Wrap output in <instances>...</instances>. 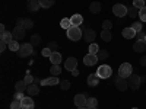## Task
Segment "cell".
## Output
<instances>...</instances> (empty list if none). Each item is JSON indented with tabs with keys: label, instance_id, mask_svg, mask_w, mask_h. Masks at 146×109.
<instances>
[{
	"label": "cell",
	"instance_id": "obj_1",
	"mask_svg": "<svg viewBox=\"0 0 146 109\" xmlns=\"http://www.w3.org/2000/svg\"><path fill=\"white\" fill-rule=\"evenodd\" d=\"M66 35H67V38H69L70 41H79L82 36H83V32H82L80 26H70V28L67 29Z\"/></svg>",
	"mask_w": 146,
	"mask_h": 109
},
{
	"label": "cell",
	"instance_id": "obj_2",
	"mask_svg": "<svg viewBox=\"0 0 146 109\" xmlns=\"http://www.w3.org/2000/svg\"><path fill=\"white\" fill-rule=\"evenodd\" d=\"M131 74H133V67H131L130 63H123V64L118 67V76L120 77L129 79Z\"/></svg>",
	"mask_w": 146,
	"mask_h": 109
},
{
	"label": "cell",
	"instance_id": "obj_3",
	"mask_svg": "<svg viewBox=\"0 0 146 109\" xmlns=\"http://www.w3.org/2000/svg\"><path fill=\"white\" fill-rule=\"evenodd\" d=\"M96 74H98L100 79H110L113 74V70L108 64H101L98 67V70H96Z\"/></svg>",
	"mask_w": 146,
	"mask_h": 109
},
{
	"label": "cell",
	"instance_id": "obj_4",
	"mask_svg": "<svg viewBox=\"0 0 146 109\" xmlns=\"http://www.w3.org/2000/svg\"><path fill=\"white\" fill-rule=\"evenodd\" d=\"M127 83H129V87H131L133 90H137L140 87V84H142V79L140 76L137 74H131L129 79H127Z\"/></svg>",
	"mask_w": 146,
	"mask_h": 109
},
{
	"label": "cell",
	"instance_id": "obj_5",
	"mask_svg": "<svg viewBox=\"0 0 146 109\" xmlns=\"http://www.w3.org/2000/svg\"><path fill=\"white\" fill-rule=\"evenodd\" d=\"M127 9H129V7H126L124 5L117 3V5L113 6V13H114L117 18H123V16L127 15Z\"/></svg>",
	"mask_w": 146,
	"mask_h": 109
},
{
	"label": "cell",
	"instance_id": "obj_6",
	"mask_svg": "<svg viewBox=\"0 0 146 109\" xmlns=\"http://www.w3.org/2000/svg\"><path fill=\"white\" fill-rule=\"evenodd\" d=\"M18 54L21 57H28L34 54V45L32 44H22L21 45V50L18 51Z\"/></svg>",
	"mask_w": 146,
	"mask_h": 109
},
{
	"label": "cell",
	"instance_id": "obj_7",
	"mask_svg": "<svg viewBox=\"0 0 146 109\" xmlns=\"http://www.w3.org/2000/svg\"><path fill=\"white\" fill-rule=\"evenodd\" d=\"M98 61H100V60H98V55L91 54V53H88V55H85V57H83V64H85V66H88V67L95 66Z\"/></svg>",
	"mask_w": 146,
	"mask_h": 109
},
{
	"label": "cell",
	"instance_id": "obj_8",
	"mask_svg": "<svg viewBox=\"0 0 146 109\" xmlns=\"http://www.w3.org/2000/svg\"><path fill=\"white\" fill-rule=\"evenodd\" d=\"M16 26L18 28H23V29H31L34 26V22L31 19H18L16 20Z\"/></svg>",
	"mask_w": 146,
	"mask_h": 109
},
{
	"label": "cell",
	"instance_id": "obj_9",
	"mask_svg": "<svg viewBox=\"0 0 146 109\" xmlns=\"http://www.w3.org/2000/svg\"><path fill=\"white\" fill-rule=\"evenodd\" d=\"M115 87L118 89V90H121V92H124V90H127V87H129V83H127V79H124V77H117L115 79Z\"/></svg>",
	"mask_w": 146,
	"mask_h": 109
},
{
	"label": "cell",
	"instance_id": "obj_10",
	"mask_svg": "<svg viewBox=\"0 0 146 109\" xmlns=\"http://www.w3.org/2000/svg\"><path fill=\"white\" fill-rule=\"evenodd\" d=\"M64 67H66V70L73 71V70L78 67V60H76L75 57H69L66 61H64Z\"/></svg>",
	"mask_w": 146,
	"mask_h": 109
},
{
	"label": "cell",
	"instance_id": "obj_11",
	"mask_svg": "<svg viewBox=\"0 0 146 109\" xmlns=\"http://www.w3.org/2000/svg\"><path fill=\"white\" fill-rule=\"evenodd\" d=\"M21 105H22V109H34L35 108V103H34L31 96H25V98L21 100Z\"/></svg>",
	"mask_w": 146,
	"mask_h": 109
},
{
	"label": "cell",
	"instance_id": "obj_12",
	"mask_svg": "<svg viewBox=\"0 0 146 109\" xmlns=\"http://www.w3.org/2000/svg\"><path fill=\"white\" fill-rule=\"evenodd\" d=\"M95 38H96V33H95L94 29H86L83 32V39L86 41L88 44H92L95 41Z\"/></svg>",
	"mask_w": 146,
	"mask_h": 109
},
{
	"label": "cell",
	"instance_id": "obj_13",
	"mask_svg": "<svg viewBox=\"0 0 146 109\" xmlns=\"http://www.w3.org/2000/svg\"><path fill=\"white\" fill-rule=\"evenodd\" d=\"M133 50L136 53H145L146 51V41L145 39H137L133 44Z\"/></svg>",
	"mask_w": 146,
	"mask_h": 109
},
{
	"label": "cell",
	"instance_id": "obj_14",
	"mask_svg": "<svg viewBox=\"0 0 146 109\" xmlns=\"http://www.w3.org/2000/svg\"><path fill=\"white\" fill-rule=\"evenodd\" d=\"M86 96L85 95H76L75 96V99H73V103H75L78 108H80V106H86Z\"/></svg>",
	"mask_w": 146,
	"mask_h": 109
},
{
	"label": "cell",
	"instance_id": "obj_15",
	"mask_svg": "<svg viewBox=\"0 0 146 109\" xmlns=\"http://www.w3.org/2000/svg\"><path fill=\"white\" fill-rule=\"evenodd\" d=\"M12 35H13V39L16 41H21L22 38H25V29L23 28H15L13 31H12Z\"/></svg>",
	"mask_w": 146,
	"mask_h": 109
},
{
	"label": "cell",
	"instance_id": "obj_16",
	"mask_svg": "<svg viewBox=\"0 0 146 109\" xmlns=\"http://www.w3.org/2000/svg\"><path fill=\"white\" fill-rule=\"evenodd\" d=\"M136 33H137V32H136L135 29H133L131 26H130V28H124L123 31H121V35H123L126 39H131V38H135Z\"/></svg>",
	"mask_w": 146,
	"mask_h": 109
},
{
	"label": "cell",
	"instance_id": "obj_17",
	"mask_svg": "<svg viewBox=\"0 0 146 109\" xmlns=\"http://www.w3.org/2000/svg\"><path fill=\"white\" fill-rule=\"evenodd\" d=\"M58 83H60V80H58L56 76H51V77H48V79L41 80L42 86H56V84H58Z\"/></svg>",
	"mask_w": 146,
	"mask_h": 109
},
{
	"label": "cell",
	"instance_id": "obj_18",
	"mask_svg": "<svg viewBox=\"0 0 146 109\" xmlns=\"http://www.w3.org/2000/svg\"><path fill=\"white\" fill-rule=\"evenodd\" d=\"M27 93H28V96H36L40 93V87H38V84H35V83H32V84H28V89H27Z\"/></svg>",
	"mask_w": 146,
	"mask_h": 109
},
{
	"label": "cell",
	"instance_id": "obj_19",
	"mask_svg": "<svg viewBox=\"0 0 146 109\" xmlns=\"http://www.w3.org/2000/svg\"><path fill=\"white\" fill-rule=\"evenodd\" d=\"M88 86H91V87H95V86H98V83H100V77H98V74H91L89 77H88Z\"/></svg>",
	"mask_w": 146,
	"mask_h": 109
},
{
	"label": "cell",
	"instance_id": "obj_20",
	"mask_svg": "<svg viewBox=\"0 0 146 109\" xmlns=\"http://www.w3.org/2000/svg\"><path fill=\"white\" fill-rule=\"evenodd\" d=\"M50 61H51V64H58L60 66V63H62V54H60L58 51H54L50 55Z\"/></svg>",
	"mask_w": 146,
	"mask_h": 109
},
{
	"label": "cell",
	"instance_id": "obj_21",
	"mask_svg": "<svg viewBox=\"0 0 146 109\" xmlns=\"http://www.w3.org/2000/svg\"><path fill=\"white\" fill-rule=\"evenodd\" d=\"M70 22H72V26H80L83 22V18H82V15H73L70 18Z\"/></svg>",
	"mask_w": 146,
	"mask_h": 109
},
{
	"label": "cell",
	"instance_id": "obj_22",
	"mask_svg": "<svg viewBox=\"0 0 146 109\" xmlns=\"http://www.w3.org/2000/svg\"><path fill=\"white\" fill-rule=\"evenodd\" d=\"M15 89H16V92H27V89H28V84L25 83V80L16 81V83H15Z\"/></svg>",
	"mask_w": 146,
	"mask_h": 109
},
{
	"label": "cell",
	"instance_id": "obj_23",
	"mask_svg": "<svg viewBox=\"0 0 146 109\" xmlns=\"http://www.w3.org/2000/svg\"><path fill=\"white\" fill-rule=\"evenodd\" d=\"M7 47H9V50H10V51H15V53H18V51L21 50V45H19V42H18L16 39L10 41V42L7 44Z\"/></svg>",
	"mask_w": 146,
	"mask_h": 109
},
{
	"label": "cell",
	"instance_id": "obj_24",
	"mask_svg": "<svg viewBox=\"0 0 146 109\" xmlns=\"http://www.w3.org/2000/svg\"><path fill=\"white\" fill-rule=\"evenodd\" d=\"M89 10L92 13H100L101 12V3L100 2H92L91 6H89Z\"/></svg>",
	"mask_w": 146,
	"mask_h": 109
},
{
	"label": "cell",
	"instance_id": "obj_25",
	"mask_svg": "<svg viewBox=\"0 0 146 109\" xmlns=\"http://www.w3.org/2000/svg\"><path fill=\"white\" fill-rule=\"evenodd\" d=\"M40 7H41L40 0H32V2H29V5H28V9H29L31 12H36Z\"/></svg>",
	"mask_w": 146,
	"mask_h": 109
},
{
	"label": "cell",
	"instance_id": "obj_26",
	"mask_svg": "<svg viewBox=\"0 0 146 109\" xmlns=\"http://www.w3.org/2000/svg\"><path fill=\"white\" fill-rule=\"evenodd\" d=\"M2 41L9 44L10 41H13V35H12V32L6 31V32H2Z\"/></svg>",
	"mask_w": 146,
	"mask_h": 109
},
{
	"label": "cell",
	"instance_id": "obj_27",
	"mask_svg": "<svg viewBox=\"0 0 146 109\" xmlns=\"http://www.w3.org/2000/svg\"><path fill=\"white\" fill-rule=\"evenodd\" d=\"M137 15H139V9H137V7L130 6V7L127 9V16H130V18H136Z\"/></svg>",
	"mask_w": 146,
	"mask_h": 109
},
{
	"label": "cell",
	"instance_id": "obj_28",
	"mask_svg": "<svg viewBox=\"0 0 146 109\" xmlns=\"http://www.w3.org/2000/svg\"><path fill=\"white\" fill-rule=\"evenodd\" d=\"M50 73H51V76H58L60 73H62V67H60L58 64H53V67L50 68Z\"/></svg>",
	"mask_w": 146,
	"mask_h": 109
},
{
	"label": "cell",
	"instance_id": "obj_29",
	"mask_svg": "<svg viewBox=\"0 0 146 109\" xmlns=\"http://www.w3.org/2000/svg\"><path fill=\"white\" fill-rule=\"evenodd\" d=\"M86 106H88L89 109L96 108V106H98V99H96V98H89V99L86 100Z\"/></svg>",
	"mask_w": 146,
	"mask_h": 109
},
{
	"label": "cell",
	"instance_id": "obj_30",
	"mask_svg": "<svg viewBox=\"0 0 146 109\" xmlns=\"http://www.w3.org/2000/svg\"><path fill=\"white\" fill-rule=\"evenodd\" d=\"M31 44H32L34 47L40 45V44H41V36H40L38 33H34V35L31 36Z\"/></svg>",
	"mask_w": 146,
	"mask_h": 109
},
{
	"label": "cell",
	"instance_id": "obj_31",
	"mask_svg": "<svg viewBox=\"0 0 146 109\" xmlns=\"http://www.w3.org/2000/svg\"><path fill=\"white\" fill-rule=\"evenodd\" d=\"M101 38H102V41H111V38H113V35H111V32L110 31H105V29H102V32H101Z\"/></svg>",
	"mask_w": 146,
	"mask_h": 109
},
{
	"label": "cell",
	"instance_id": "obj_32",
	"mask_svg": "<svg viewBox=\"0 0 146 109\" xmlns=\"http://www.w3.org/2000/svg\"><path fill=\"white\" fill-rule=\"evenodd\" d=\"M54 2H56V0H40V5H41V7L48 9V7H51L54 5Z\"/></svg>",
	"mask_w": 146,
	"mask_h": 109
},
{
	"label": "cell",
	"instance_id": "obj_33",
	"mask_svg": "<svg viewBox=\"0 0 146 109\" xmlns=\"http://www.w3.org/2000/svg\"><path fill=\"white\" fill-rule=\"evenodd\" d=\"M96 55H98V60H100V61H105V60L110 57L108 55V51L107 50H100V53L98 54H96Z\"/></svg>",
	"mask_w": 146,
	"mask_h": 109
},
{
	"label": "cell",
	"instance_id": "obj_34",
	"mask_svg": "<svg viewBox=\"0 0 146 109\" xmlns=\"http://www.w3.org/2000/svg\"><path fill=\"white\" fill-rule=\"evenodd\" d=\"M60 26H62L63 29H69L70 26H72V22H70V19H67V18H64V19H62V22H60Z\"/></svg>",
	"mask_w": 146,
	"mask_h": 109
},
{
	"label": "cell",
	"instance_id": "obj_35",
	"mask_svg": "<svg viewBox=\"0 0 146 109\" xmlns=\"http://www.w3.org/2000/svg\"><path fill=\"white\" fill-rule=\"evenodd\" d=\"M89 53H91V54H95V55L98 54V53H100V47H98V44H94V42L89 44Z\"/></svg>",
	"mask_w": 146,
	"mask_h": 109
},
{
	"label": "cell",
	"instance_id": "obj_36",
	"mask_svg": "<svg viewBox=\"0 0 146 109\" xmlns=\"http://www.w3.org/2000/svg\"><path fill=\"white\" fill-rule=\"evenodd\" d=\"M131 28L135 29L136 32H140V31H142V28H143V25H142V22H140V20H136V22H133Z\"/></svg>",
	"mask_w": 146,
	"mask_h": 109
},
{
	"label": "cell",
	"instance_id": "obj_37",
	"mask_svg": "<svg viewBox=\"0 0 146 109\" xmlns=\"http://www.w3.org/2000/svg\"><path fill=\"white\" fill-rule=\"evenodd\" d=\"M139 19H140V22H146V6L139 10Z\"/></svg>",
	"mask_w": 146,
	"mask_h": 109
},
{
	"label": "cell",
	"instance_id": "obj_38",
	"mask_svg": "<svg viewBox=\"0 0 146 109\" xmlns=\"http://www.w3.org/2000/svg\"><path fill=\"white\" fill-rule=\"evenodd\" d=\"M133 6L137 7V9L140 10V9H142V7H145L146 5H145V0H133Z\"/></svg>",
	"mask_w": 146,
	"mask_h": 109
},
{
	"label": "cell",
	"instance_id": "obj_39",
	"mask_svg": "<svg viewBox=\"0 0 146 109\" xmlns=\"http://www.w3.org/2000/svg\"><path fill=\"white\" fill-rule=\"evenodd\" d=\"M111 28H113V22L111 20H102V29L110 31Z\"/></svg>",
	"mask_w": 146,
	"mask_h": 109
},
{
	"label": "cell",
	"instance_id": "obj_40",
	"mask_svg": "<svg viewBox=\"0 0 146 109\" xmlns=\"http://www.w3.org/2000/svg\"><path fill=\"white\" fill-rule=\"evenodd\" d=\"M60 87H62V90H69V89H70V81H69V80L60 81Z\"/></svg>",
	"mask_w": 146,
	"mask_h": 109
},
{
	"label": "cell",
	"instance_id": "obj_41",
	"mask_svg": "<svg viewBox=\"0 0 146 109\" xmlns=\"http://www.w3.org/2000/svg\"><path fill=\"white\" fill-rule=\"evenodd\" d=\"M10 109H22L21 100H16V99H13V102L10 103Z\"/></svg>",
	"mask_w": 146,
	"mask_h": 109
},
{
	"label": "cell",
	"instance_id": "obj_42",
	"mask_svg": "<svg viewBox=\"0 0 146 109\" xmlns=\"http://www.w3.org/2000/svg\"><path fill=\"white\" fill-rule=\"evenodd\" d=\"M41 54H42L44 57H48V58H50V55L53 54V51L50 50V48H42V51H41Z\"/></svg>",
	"mask_w": 146,
	"mask_h": 109
},
{
	"label": "cell",
	"instance_id": "obj_43",
	"mask_svg": "<svg viewBox=\"0 0 146 109\" xmlns=\"http://www.w3.org/2000/svg\"><path fill=\"white\" fill-rule=\"evenodd\" d=\"M13 98L16 99V100H22L23 98H25V95H23V92H15V96Z\"/></svg>",
	"mask_w": 146,
	"mask_h": 109
},
{
	"label": "cell",
	"instance_id": "obj_44",
	"mask_svg": "<svg viewBox=\"0 0 146 109\" xmlns=\"http://www.w3.org/2000/svg\"><path fill=\"white\" fill-rule=\"evenodd\" d=\"M48 48H50V50H51V51L54 53V51H57V50H58V44L53 41V42H50V45H48Z\"/></svg>",
	"mask_w": 146,
	"mask_h": 109
},
{
	"label": "cell",
	"instance_id": "obj_45",
	"mask_svg": "<svg viewBox=\"0 0 146 109\" xmlns=\"http://www.w3.org/2000/svg\"><path fill=\"white\" fill-rule=\"evenodd\" d=\"M23 80H25V83L27 84H32V81H34V77L29 74V73H28V74L25 76V79H23Z\"/></svg>",
	"mask_w": 146,
	"mask_h": 109
},
{
	"label": "cell",
	"instance_id": "obj_46",
	"mask_svg": "<svg viewBox=\"0 0 146 109\" xmlns=\"http://www.w3.org/2000/svg\"><path fill=\"white\" fill-rule=\"evenodd\" d=\"M6 47H7V44L2 41V42H0V51H2V53H3V51L6 50Z\"/></svg>",
	"mask_w": 146,
	"mask_h": 109
},
{
	"label": "cell",
	"instance_id": "obj_47",
	"mask_svg": "<svg viewBox=\"0 0 146 109\" xmlns=\"http://www.w3.org/2000/svg\"><path fill=\"white\" fill-rule=\"evenodd\" d=\"M136 35H137V39H145V36H146V33H143L142 31H140V32H137Z\"/></svg>",
	"mask_w": 146,
	"mask_h": 109
},
{
	"label": "cell",
	"instance_id": "obj_48",
	"mask_svg": "<svg viewBox=\"0 0 146 109\" xmlns=\"http://www.w3.org/2000/svg\"><path fill=\"white\" fill-rule=\"evenodd\" d=\"M140 64H142L143 67H146V55H142V57H140Z\"/></svg>",
	"mask_w": 146,
	"mask_h": 109
},
{
	"label": "cell",
	"instance_id": "obj_49",
	"mask_svg": "<svg viewBox=\"0 0 146 109\" xmlns=\"http://www.w3.org/2000/svg\"><path fill=\"white\" fill-rule=\"evenodd\" d=\"M72 74H73V76H78V74H79V70H78V68H75V70L72 71Z\"/></svg>",
	"mask_w": 146,
	"mask_h": 109
},
{
	"label": "cell",
	"instance_id": "obj_50",
	"mask_svg": "<svg viewBox=\"0 0 146 109\" xmlns=\"http://www.w3.org/2000/svg\"><path fill=\"white\" fill-rule=\"evenodd\" d=\"M0 31H2V32H6V29H5V25H3V23L0 25Z\"/></svg>",
	"mask_w": 146,
	"mask_h": 109
},
{
	"label": "cell",
	"instance_id": "obj_51",
	"mask_svg": "<svg viewBox=\"0 0 146 109\" xmlns=\"http://www.w3.org/2000/svg\"><path fill=\"white\" fill-rule=\"evenodd\" d=\"M78 109H89L88 106H80V108H78Z\"/></svg>",
	"mask_w": 146,
	"mask_h": 109
},
{
	"label": "cell",
	"instance_id": "obj_52",
	"mask_svg": "<svg viewBox=\"0 0 146 109\" xmlns=\"http://www.w3.org/2000/svg\"><path fill=\"white\" fill-rule=\"evenodd\" d=\"M131 109H139V108H131Z\"/></svg>",
	"mask_w": 146,
	"mask_h": 109
},
{
	"label": "cell",
	"instance_id": "obj_53",
	"mask_svg": "<svg viewBox=\"0 0 146 109\" xmlns=\"http://www.w3.org/2000/svg\"><path fill=\"white\" fill-rule=\"evenodd\" d=\"M29 2H32V0H28V3H29Z\"/></svg>",
	"mask_w": 146,
	"mask_h": 109
},
{
	"label": "cell",
	"instance_id": "obj_54",
	"mask_svg": "<svg viewBox=\"0 0 146 109\" xmlns=\"http://www.w3.org/2000/svg\"><path fill=\"white\" fill-rule=\"evenodd\" d=\"M94 109H98V108H94Z\"/></svg>",
	"mask_w": 146,
	"mask_h": 109
},
{
	"label": "cell",
	"instance_id": "obj_55",
	"mask_svg": "<svg viewBox=\"0 0 146 109\" xmlns=\"http://www.w3.org/2000/svg\"><path fill=\"white\" fill-rule=\"evenodd\" d=\"M145 5H146V0H145Z\"/></svg>",
	"mask_w": 146,
	"mask_h": 109
},
{
	"label": "cell",
	"instance_id": "obj_56",
	"mask_svg": "<svg viewBox=\"0 0 146 109\" xmlns=\"http://www.w3.org/2000/svg\"><path fill=\"white\" fill-rule=\"evenodd\" d=\"M145 41H146V36H145Z\"/></svg>",
	"mask_w": 146,
	"mask_h": 109
}]
</instances>
